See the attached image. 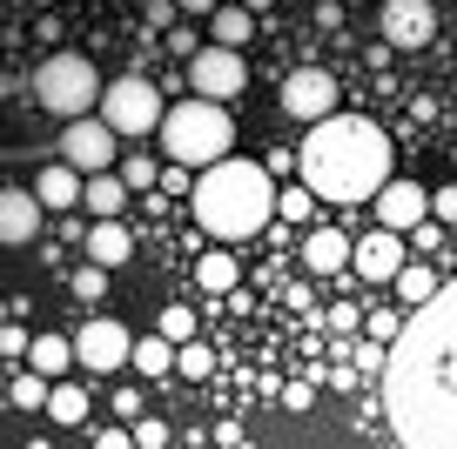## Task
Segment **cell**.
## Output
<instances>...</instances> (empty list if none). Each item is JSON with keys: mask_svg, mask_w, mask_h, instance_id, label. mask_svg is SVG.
<instances>
[{"mask_svg": "<svg viewBox=\"0 0 457 449\" xmlns=\"http://www.w3.org/2000/svg\"><path fill=\"white\" fill-rule=\"evenodd\" d=\"M384 409L403 449H457V282L411 315L384 369Z\"/></svg>", "mask_w": 457, "mask_h": 449, "instance_id": "1", "label": "cell"}, {"mask_svg": "<svg viewBox=\"0 0 457 449\" xmlns=\"http://www.w3.org/2000/svg\"><path fill=\"white\" fill-rule=\"evenodd\" d=\"M303 188H316L323 201H377L397 175H390V135L363 114H329L310 127V141L296 148Z\"/></svg>", "mask_w": 457, "mask_h": 449, "instance_id": "2", "label": "cell"}, {"mask_svg": "<svg viewBox=\"0 0 457 449\" xmlns=\"http://www.w3.org/2000/svg\"><path fill=\"white\" fill-rule=\"evenodd\" d=\"M188 215H195L215 241H243V235H256L270 215H283V195L270 188V168H262V161L228 155V161H215V168H202L195 195H188Z\"/></svg>", "mask_w": 457, "mask_h": 449, "instance_id": "3", "label": "cell"}, {"mask_svg": "<svg viewBox=\"0 0 457 449\" xmlns=\"http://www.w3.org/2000/svg\"><path fill=\"white\" fill-rule=\"evenodd\" d=\"M228 148H236V121L222 101H175L162 121V155L175 168H215V161H228Z\"/></svg>", "mask_w": 457, "mask_h": 449, "instance_id": "4", "label": "cell"}, {"mask_svg": "<svg viewBox=\"0 0 457 449\" xmlns=\"http://www.w3.org/2000/svg\"><path fill=\"white\" fill-rule=\"evenodd\" d=\"M101 94H108V81H101L95 61L74 54V47H61V54H47L41 68H34V101H41L47 114H61V121H87V114L101 108Z\"/></svg>", "mask_w": 457, "mask_h": 449, "instance_id": "5", "label": "cell"}, {"mask_svg": "<svg viewBox=\"0 0 457 449\" xmlns=\"http://www.w3.org/2000/svg\"><path fill=\"white\" fill-rule=\"evenodd\" d=\"M101 121L114 127V135H148V127L169 121V108H162L155 81H142V74H121V81H108V94H101Z\"/></svg>", "mask_w": 457, "mask_h": 449, "instance_id": "6", "label": "cell"}, {"mask_svg": "<svg viewBox=\"0 0 457 449\" xmlns=\"http://www.w3.org/2000/svg\"><path fill=\"white\" fill-rule=\"evenodd\" d=\"M61 161L81 168V175H114V168H121V135H114L101 114L68 121V127H61Z\"/></svg>", "mask_w": 457, "mask_h": 449, "instance_id": "7", "label": "cell"}, {"mask_svg": "<svg viewBox=\"0 0 457 449\" xmlns=\"http://www.w3.org/2000/svg\"><path fill=\"white\" fill-rule=\"evenodd\" d=\"M188 87H195L202 101H236L249 87V61H243V47H202L195 61H188Z\"/></svg>", "mask_w": 457, "mask_h": 449, "instance_id": "8", "label": "cell"}, {"mask_svg": "<svg viewBox=\"0 0 457 449\" xmlns=\"http://www.w3.org/2000/svg\"><path fill=\"white\" fill-rule=\"evenodd\" d=\"M74 355H81V369L108 376V369H129L135 363V336L114 322V315H87V322L74 329Z\"/></svg>", "mask_w": 457, "mask_h": 449, "instance_id": "9", "label": "cell"}, {"mask_svg": "<svg viewBox=\"0 0 457 449\" xmlns=\"http://www.w3.org/2000/svg\"><path fill=\"white\" fill-rule=\"evenodd\" d=\"M283 114H296V121H329L337 114V81H329L323 68H296L283 81Z\"/></svg>", "mask_w": 457, "mask_h": 449, "instance_id": "10", "label": "cell"}, {"mask_svg": "<svg viewBox=\"0 0 457 449\" xmlns=\"http://www.w3.org/2000/svg\"><path fill=\"white\" fill-rule=\"evenodd\" d=\"M437 34V7L430 0H384V41L390 47H430Z\"/></svg>", "mask_w": 457, "mask_h": 449, "instance_id": "11", "label": "cell"}, {"mask_svg": "<svg viewBox=\"0 0 457 449\" xmlns=\"http://www.w3.org/2000/svg\"><path fill=\"white\" fill-rule=\"evenodd\" d=\"M377 222L397 228V235H417V228L430 222V188H417V182H390L384 195H377Z\"/></svg>", "mask_w": 457, "mask_h": 449, "instance_id": "12", "label": "cell"}, {"mask_svg": "<svg viewBox=\"0 0 457 449\" xmlns=\"http://www.w3.org/2000/svg\"><path fill=\"white\" fill-rule=\"evenodd\" d=\"M350 268H357L363 282H397L403 268H411V255H403V235H397V228H377V235H363V241H357V262H350Z\"/></svg>", "mask_w": 457, "mask_h": 449, "instance_id": "13", "label": "cell"}, {"mask_svg": "<svg viewBox=\"0 0 457 449\" xmlns=\"http://www.w3.org/2000/svg\"><path fill=\"white\" fill-rule=\"evenodd\" d=\"M41 195H34V188H7V195H0V241H7V249H28L34 235H41Z\"/></svg>", "mask_w": 457, "mask_h": 449, "instance_id": "14", "label": "cell"}, {"mask_svg": "<svg viewBox=\"0 0 457 449\" xmlns=\"http://www.w3.org/2000/svg\"><path fill=\"white\" fill-rule=\"evenodd\" d=\"M350 262H357V241L343 235V228H310V241H303V268L310 275H337Z\"/></svg>", "mask_w": 457, "mask_h": 449, "instance_id": "15", "label": "cell"}, {"mask_svg": "<svg viewBox=\"0 0 457 449\" xmlns=\"http://www.w3.org/2000/svg\"><path fill=\"white\" fill-rule=\"evenodd\" d=\"M34 195H41V208H81L87 201V175L68 168V161H47V168L34 175Z\"/></svg>", "mask_w": 457, "mask_h": 449, "instance_id": "16", "label": "cell"}, {"mask_svg": "<svg viewBox=\"0 0 457 449\" xmlns=\"http://www.w3.org/2000/svg\"><path fill=\"white\" fill-rule=\"evenodd\" d=\"M135 255V235L121 222H95L87 228V262H101V268H121Z\"/></svg>", "mask_w": 457, "mask_h": 449, "instance_id": "17", "label": "cell"}, {"mask_svg": "<svg viewBox=\"0 0 457 449\" xmlns=\"http://www.w3.org/2000/svg\"><path fill=\"white\" fill-rule=\"evenodd\" d=\"M28 369H34V376H68V369H81V355H74V336H34Z\"/></svg>", "mask_w": 457, "mask_h": 449, "instance_id": "18", "label": "cell"}, {"mask_svg": "<svg viewBox=\"0 0 457 449\" xmlns=\"http://www.w3.org/2000/svg\"><path fill=\"white\" fill-rule=\"evenodd\" d=\"M390 289H397V302H403V309H430V302H437V295H444V282H437V268H424V262H411V268H403V275L397 282H390Z\"/></svg>", "mask_w": 457, "mask_h": 449, "instance_id": "19", "label": "cell"}, {"mask_svg": "<svg viewBox=\"0 0 457 449\" xmlns=\"http://www.w3.org/2000/svg\"><path fill=\"white\" fill-rule=\"evenodd\" d=\"M129 195H135V188L121 182V175H87V201H81V208H95V222H114V215L129 208Z\"/></svg>", "mask_w": 457, "mask_h": 449, "instance_id": "20", "label": "cell"}, {"mask_svg": "<svg viewBox=\"0 0 457 449\" xmlns=\"http://www.w3.org/2000/svg\"><path fill=\"white\" fill-rule=\"evenodd\" d=\"M87 409H95V396H87L81 382H54V396H47V422H61V429H81Z\"/></svg>", "mask_w": 457, "mask_h": 449, "instance_id": "21", "label": "cell"}, {"mask_svg": "<svg viewBox=\"0 0 457 449\" xmlns=\"http://www.w3.org/2000/svg\"><path fill=\"white\" fill-rule=\"evenodd\" d=\"M249 34H256V7H222V14L209 20V41L215 47H243Z\"/></svg>", "mask_w": 457, "mask_h": 449, "instance_id": "22", "label": "cell"}, {"mask_svg": "<svg viewBox=\"0 0 457 449\" xmlns=\"http://www.w3.org/2000/svg\"><path fill=\"white\" fill-rule=\"evenodd\" d=\"M195 282H202V289H209V295H228V289H236V282H243V268H236V255L209 249V255H202V262H195Z\"/></svg>", "mask_w": 457, "mask_h": 449, "instance_id": "23", "label": "cell"}, {"mask_svg": "<svg viewBox=\"0 0 457 449\" xmlns=\"http://www.w3.org/2000/svg\"><path fill=\"white\" fill-rule=\"evenodd\" d=\"M135 369H142V376H169V369H182V349H175L169 336H142L135 342Z\"/></svg>", "mask_w": 457, "mask_h": 449, "instance_id": "24", "label": "cell"}, {"mask_svg": "<svg viewBox=\"0 0 457 449\" xmlns=\"http://www.w3.org/2000/svg\"><path fill=\"white\" fill-rule=\"evenodd\" d=\"M363 329H370L377 349H397L403 329H411V309H370V315H363Z\"/></svg>", "mask_w": 457, "mask_h": 449, "instance_id": "25", "label": "cell"}, {"mask_svg": "<svg viewBox=\"0 0 457 449\" xmlns=\"http://www.w3.org/2000/svg\"><path fill=\"white\" fill-rule=\"evenodd\" d=\"M47 396H54V389H47V376L21 369V376H14V389H7V403H14L21 416H34V409H47Z\"/></svg>", "mask_w": 457, "mask_h": 449, "instance_id": "26", "label": "cell"}, {"mask_svg": "<svg viewBox=\"0 0 457 449\" xmlns=\"http://www.w3.org/2000/svg\"><path fill=\"white\" fill-rule=\"evenodd\" d=\"M155 336H169L175 349H188V342H195V309H182V302H175V309H162Z\"/></svg>", "mask_w": 457, "mask_h": 449, "instance_id": "27", "label": "cell"}, {"mask_svg": "<svg viewBox=\"0 0 457 449\" xmlns=\"http://www.w3.org/2000/svg\"><path fill=\"white\" fill-rule=\"evenodd\" d=\"M74 295H81V302H101V295H108V268H101V262L74 268Z\"/></svg>", "mask_w": 457, "mask_h": 449, "instance_id": "28", "label": "cell"}, {"mask_svg": "<svg viewBox=\"0 0 457 449\" xmlns=\"http://www.w3.org/2000/svg\"><path fill=\"white\" fill-rule=\"evenodd\" d=\"M114 175H121L129 188H142V195L155 188V161H148V155H121V168H114Z\"/></svg>", "mask_w": 457, "mask_h": 449, "instance_id": "29", "label": "cell"}, {"mask_svg": "<svg viewBox=\"0 0 457 449\" xmlns=\"http://www.w3.org/2000/svg\"><path fill=\"white\" fill-rule=\"evenodd\" d=\"M310 208H316V188H289L283 195V222H310Z\"/></svg>", "mask_w": 457, "mask_h": 449, "instance_id": "30", "label": "cell"}, {"mask_svg": "<svg viewBox=\"0 0 457 449\" xmlns=\"http://www.w3.org/2000/svg\"><path fill=\"white\" fill-rule=\"evenodd\" d=\"M135 443H142V449H169V422H155V416L135 422Z\"/></svg>", "mask_w": 457, "mask_h": 449, "instance_id": "31", "label": "cell"}, {"mask_svg": "<svg viewBox=\"0 0 457 449\" xmlns=\"http://www.w3.org/2000/svg\"><path fill=\"white\" fill-rule=\"evenodd\" d=\"M209 369H215V355L202 349V342H188L182 349V376H209Z\"/></svg>", "mask_w": 457, "mask_h": 449, "instance_id": "32", "label": "cell"}, {"mask_svg": "<svg viewBox=\"0 0 457 449\" xmlns=\"http://www.w3.org/2000/svg\"><path fill=\"white\" fill-rule=\"evenodd\" d=\"M175 14H182V0H148V28H169L175 34Z\"/></svg>", "mask_w": 457, "mask_h": 449, "instance_id": "33", "label": "cell"}, {"mask_svg": "<svg viewBox=\"0 0 457 449\" xmlns=\"http://www.w3.org/2000/svg\"><path fill=\"white\" fill-rule=\"evenodd\" d=\"M430 215H437V222H451V228H457V188H437V195H430Z\"/></svg>", "mask_w": 457, "mask_h": 449, "instance_id": "34", "label": "cell"}, {"mask_svg": "<svg viewBox=\"0 0 457 449\" xmlns=\"http://www.w3.org/2000/svg\"><path fill=\"white\" fill-rule=\"evenodd\" d=\"M95 449H142L135 429H95Z\"/></svg>", "mask_w": 457, "mask_h": 449, "instance_id": "35", "label": "cell"}, {"mask_svg": "<svg viewBox=\"0 0 457 449\" xmlns=\"http://www.w3.org/2000/svg\"><path fill=\"white\" fill-rule=\"evenodd\" d=\"M417 249H424V255H437V249H444V222H437V215L417 228Z\"/></svg>", "mask_w": 457, "mask_h": 449, "instance_id": "36", "label": "cell"}, {"mask_svg": "<svg viewBox=\"0 0 457 449\" xmlns=\"http://www.w3.org/2000/svg\"><path fill=\"white\" fill-rule=\"evenodd\" d=\"M114 416H129V422H142V396H135V389H121V396H114Z\"/></svg>", "mask_w": 457, "mask_h": 449, "instance_id": "37", "label": "cell"}, {"mask_svg": "<svg viewBox=\"0 0 457 449\" xmlns=\"http://www.w3.org/2000/svg\"><path fill=\"white\" fill-rule=\"evenodd\" d=\"M310 396H316L310 382H289V389H283V409H310Z\"/></svg>", "mask_w": 457, "mask_h": 449, "instance_id": "38", "label": "cell"}, {"mask_svg": "<svg viewBox=\"0 0 457 449\" xmlns=\"http://www.w3.org/2000/svg\"><path fill=\"white\" fill-rule=\"evenodd\" d=\"M182 14H188V20H215L222 7H215V0H182Z\"/></svg>", "mask_w": 457, "mask_h": 449, "instance_id": "39", "label": "cell"}, {"mask_svg": "<svg viewBox=\"0 0 457 449\" xmlns=\"http://www.w3.org/2000/svg\"><path fill=\"white\" fill-rule=\"evenodd\" d=\"M169 47H175V54H188V61L202 54V47H195V34H188V28H175V34H169Z\"/></svg>", "mask_w": 457, "mask_h": 449, "instance_id": "40", "label": "cell"}]
</instances>
